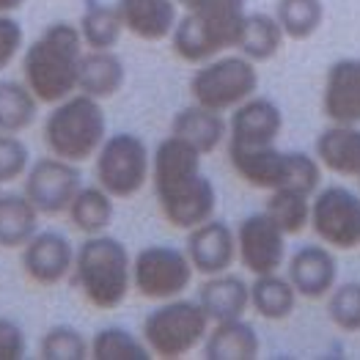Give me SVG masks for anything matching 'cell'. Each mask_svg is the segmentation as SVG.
<instances>
[{
	"mask_svg": "<svg viewBox=\"0 0 360 360\" xmlns=\"http://www.w3.org/2000/svg\"><path fill=\"white\" fill-rule=\"evenodd\" d=\"M30 168V151L17 135L0 132V184L25 176Z\"/></svg>",
	"mask_w": 360,
	"mask_h": 360,
	"instance_id": "d590c367",
	"label": "cell"
},
{
	"mask_svg": "<svg viewBox=\"0 0 360 360\" xmlns=\"http://www.w3.org/2000/svg\"><path fill=\"white\" fill-rule=\"evenodd\" d=\"M184 8L171 33V47L187 63L217 58L237 47L245 22V0H176Z\"/></svg>",
	"mask_w": 360,
	"mask_h": 360,
	"instance_id": "3957f363",
	"label": "cell"
},
{
	"mask_svg": "<svg viewBox=\"0 0 360 360\" xmlns=\"http://www.w3.org/2000/svg\"><path fill=\"white\" fill-rule=\"evenodd\" d=\"M39 214L25 193H0V248H25L39 231Z\"/></svg>",
	"mask_w": 360,
	"mask_h": 360,
	"instance_id": "d4e9b609",
	"label": "cell"
},
{
	"mask_svg": "<svg viewBox=\"0 0 360 360\" xmlns=\"http://www.w3.org/2000/svg\"><path fill=\"white\" fill-rule=\"evenodd\" d=\"M210 322L198 300H162V305H157L143 319V341L157 358H184L198 344H204Z\"/></svg>",
	"mask_w": 360,
	"mask_h": 360,
	"instance_id": "52a82bcc",
	"label": "cell"
},
{
	"mask_svg": "<svg viewBox=\"0 0 360 360\" xmlns=\"http://www.w3.org/2000/svg\"><path fill=\"white\" fill-rule=\"evenodd\" d=\"M28 0H0V14H14L25 6Z\"/></svg>",
	"mask_w": 360,
	"mask_h": 360,
	"instance_id": "f35d334b",
	"label": "cell"
},
{
	"mask_svg": "<svg viewBox=\"0 0 360 360\" xmlns=\"http://www.w3.org/2000/svg\"><path fill=\"white\" fill-rule=\"evenodd\" d=\"M127 80L124 60L113 50H86L80 58V75H77V91L94 96L99 102L116 96Z\"/></svg>",
	"mask_w": 360,
	"mask_h": 360,
	"instance_id": "7402d4cb",
	"label": "cell"
},
{
	"mask_svg": "<svg viewBox=\"0 0 360 360\" xmlns=\"http://www.w3.org/2000/svg\"><path fill=\"white\" fill-rule=\"evenodd\" d=\"M316 160L338 176H360V124H330L316 138Z\"/></svg>",
	"mask_w": 360,
	"mask_h": 360,
	"instance_id": "ffe728a7",
	"label": "cell"
},
{
	"mask_svg": "<svg viewBox=\"0 0 360 360\" xmlns=\"http://www.w3.org/2000/svg\"><path fill=\"white\" fill-rule=\"evenodd\" d=\"M105 138H108V119L102 102L80 91L53 105L44 121V143L50 154L69 160L75 165H83L86 160L96 157Z\"/></svg>",
	"mask_w": 360,
	"mask_h": 360,
	"instance_id": "5b68a950",
	"label": "cell"
},
{
	"mask_svg": "<svg viewBox=\"0 0 360 360\" xmlns=\"http://www.w3.org/2000/svg\"><path fill=\"white\" fill-rule=\"evenodd\" d=\"M328 316L344 333H360V283H341L333 286L328 295Z\"/></svg>",
	"mask_w": 360,
	"mask_h": 360,
	"instance_id": "e575fe53",
	"label": "cell"
},
{
	"mask_svg": "<svg viewBox=\"0 0 360 360\" xmlns=\"http://www.w3.org/2000/svg\"><path fill=\"white\" fill-rule=\"evenodd\" d=\"M124 30L143 41L168 39L179 22V3L176 0H116Z\"/></svg>",
	"mask_w": 360,
	"mask_h": 360,
	"instance_id": "d6986e66",
	"label": "cell"
},
{
	"mask_svg": "<svg viewBox=\"0 0 360 360\" xmlns=\"http://www.w3.org/2000/svg\"><path fill=\"white\" fill-rule=\"evenodd\" d=\"M171 132L184 138L187 143H193L201 154H210L229 138V121L223 119L220 110H212L204 105H190L174 116Z\"/></svg>",
	"mask_w": 360,
	"mask_h": 360,
	"instance_id": "603a6c76",
	"label": "cell"
},
{
	"mask_svg": "<svg viewBox=\"0 0 360 360\" xmlns=\"http://www.w3.org/2000/svg\"><path fill=\"white\" fill-rule=\"evenodd\" d=\"M237 259L253 275H270L283 267L286 234L267 212L248 214L237 226Z\"/></svg>",
	"mask_w": 360,
	"mask_h": 360,
	"instance_id": "4fadbf2b",
	"label": "cell"
},
{
	"mask_svg": "<svg viewBox=\"0 0 360 360\" xmlns=\"http://www.w3.org/2000/svg\"><path fill=\"white\" fill-rule=\"evenodd\" d=\"M193 272L184 250L171 245H146L132 259V289L146 300H174L190 286Z\"/></svg>",
	"mask_w": 360,
	"mask_h": 360,
	"instance_id": "30bf717a",
	"label": "cell"
},
{
	"mask_svg": "<svg viewBox=\"0 0 360 360\" xmlns=\"http://www.w3.org/2000/svg\"><path fill=\"white\" fill-rule=\"evenodd\" d=\"M201 151L179 135L160 141L151 154V184L162 217L181 231L207 223L217 210V190L201 174Z\"/></svg>",
	"mask_w": 360,
	"mask_h": 360,
	"instance_id": "6da1fadb",
	"label": "cell"
},
{
	"mask_svg": "<svg viewBox=\"0 0 360 360\" xmlns=\"http://www.w3.org/2000/svg\"><path fill=\"white\" fill-rule=\"evenodd\" d=\"M283 129V113L267 96H250L234 108L229 119V149L270 146Z\"/></svg>",
	"mask_w": 360,
	"mask_h": 360,
	"instance_id": "9a60e30c",
	"label": "cell"
},
{
	"mask_svg": "<svg viewBox=\"0 0 360 360\" xmlns=\"http://www.w3.org/2000/svg\"><path fill=\"white\" fill-rule=\"evenodd\" d=\"M229 162L234 174L256 190L295 187V190L314 195L322 181V165L316 157L302 154V151H281L275 143L250 146V149H229Z\"/></svg>",
	"mask_w": 360,
	"mask_h": 360,
	"instance_id": "8992f818",
	"label": "cell"
},
{
	"mask_svg": "<svg viewBox=\"0 0 360 360\" xmlns=\"http://www.w3.org/2000/svg\"><path fill=\"white\" fill-rule=\"evenodd\" d=\"M286 278L305 300H322L328 297L338 278V262L333 256V248L322 245H302L289 259Z\"/></svg>",
	"mask_w": 360,
	"mask_h": 360,
	"instance_id": "e0dca14e",
	"label": "cell"
},
{
	"mask_svg": "<svg viewBox=\"0 0 360 360\" xmlns=\"http://www.w3.org/2000/svg\"><path fill=\"white\" fill-rule=\"evenodd\" d=\"M322 113L333 124H360V58H341L328 69Z\"/></svg>",
	"mask_w": 360,
	"mask_h": 360,
	"instance_id": "ac0fdd59",
	"label": "cell"
},
{
	"mask_svg": "<svg viewBox=\"0 0 360 360\" xmlns=\"http://www.w3.org/2000/svg\"><path fill=\"white\" fill-rule=\"evenodd\" d=\"M184 253H187L193 270L201 275L229 272L237 262V234L229 223L210 217L207 223L187 231Z\"/></svg>",
	"mask_w": 360,
	"mask_h": 360,
	"instance_id": "5bb4252c",
	"label": "cell"
},
{
	"mask_svg": "<svg viewBox=\"0 0 360 360\" xmlns=\"http://www.w3.org/2000/svg\"><path fill=\"white\" fill-rule=\"evenodd\" d=\"M275 20L283 28L286 39L305 41L325 22V3L322 0H278Z\"/></svg>",
	"mask_w": 360,
	"mask_h": 360,
	"instance_id": "1f68e13d",
	"label": "cell"
},
{
	"mask_svg": "<svg viewBox=\"0 0 360 360\" xmlns=\"http://www.w3.org/2000/svg\"><path fill=\"white\" fill-rule=\"evenodd\" d=\"M39 358L44 360H86L91 358V341H86L80 330L72 325H56L41 335Z\"/></svg>",
	"mask_w": 360,
	"mask_h": 360,
	"instance_id": "836d02e7",
	"label": "cell"
},
{
	"mask_svg": "<svg viewBox=\"0 0 360 360\" xmlns=\"http://www.w3.org/2000/svg\"><path fill=\"white\" fill-rule=\"evenodd\" d=\"M80 168L60 157H39L25 171V195L41 214L69 212L75 195L80 193Z\"/></svg>",
	"mask_w": 360,
	"mask_h": 360,
	"instance_id": "7c38bea8",
	"label": "cell"
},
{
	"mask_svg": "<svg viewBox=\"0 0 360 360\" xmlns=\"http://www.w3.org/2000/svg\"><path fill=\"white\" fill-rule=\"evenodd\" d=\"M256 91H259V72H256V63L245 56L204 60L201 69H195V75L190 77L193 102L220 113L234 110Z\"/></svg>",
	"mask_w": 360,
	"mask_h": 360,
	"instance_id": "9c48e42d",
	"label": "cell"
},
{
	"mask_svg": "<svg viewBox=\"0 0 360 360\" xmlns=\"http://www.w3.org/2000/svg\"><path fill=\"white\" fill-rule=\"evenodd\" d=\"M28 352V341L22 328L14 319L0 316V360H22Z\"/></svg>",
	"mask_w": 360,
	"mask_h": 360,
	"instance_id": "74e56055",
	"label": "cell"
},
{
	"mask_svg": "<svg viewBox=\"0 0 360 360\" xmlns=\"http://www.w3.org/2000/svg\"><path fill=\"white\" fill-rule=\"evenodd\" d=\"M39 99L25 83L17 80H0V132L20 135L36 121Z\"/></svg>",
	"mask_w": 360,
	"mask_h": 360,
	"instance_id": "f546056e",
	"label": "cell"
},
{
	"mask_svg": "<svg viewBox=\"0 0 360 360\" xmlns=\"http://www.w3.org/2000/svg\"><path fill=\"white\" fill-rule=\"evenodd\" d=\"M94 160L96 184L113 198H132L151 179V151L135 132L108 135Z\"/></svg>",
	"mask_w": 360,
	"mask_h": 360,
	"instance_id": "ba28073f",
	"label": "cell"
},
{
	"mask_svg": "<svg viewBox=\"0 0 360 360\" xmlns=\"http://www.w3.org/2000/svg\"><path fill=\"white\" fill-rule=\"evenodd\" d=\"M113 195L108 190H102L99 184L94 187H80V193L75 195L72 207H69V220L77 231H83L86 237L91 234H105V229L113 223Z\"/></svg>",
	"mask_w": 360,
	"mask_h": 360,
	"instance_id": "83f0119b",
	"label": "cell"
},
{
	"mask_svg": "<svg viewBox=\"0 0 360 360\" xmlns=\"http://www.w3.org/2000/svg\"><path fill=\"white\" fill-rule=\"evenodd\" d=\"M75 267V248L58 231H36L22 248V270L39 286H56Z\"/></svg>",
	"mask_w": 360,
	"mask_h": 360,
	"instance_id": "2e32d148",
	"label": "cell"
},
{
	"mask_svg": "<svg viewBox=\"0 0 360 360\" xmlns=\"http://www.w3.org/2000/svg\"><path fill=\"white\" fill-rule=\"evenodd\" d=\"M259 349H262L259 335L242 316L214 322V328L204 338L207 360H253L259 358Z\"/></svg>",
	"mask_w": 360,
	"mask_h": 360,
	"instance_id": "cb8c5ba5",
	"label": "cell"
},
{
	"mask_svg": "<svg viewBox=\"0 0 360 360\" xmlns=\"http://www.w3.org/2000/svg\"><path fill=\"white\" fill-rule=\"evenodd\" d=\"M83 47L86 44L77 25L53 22L25 50L22 77L41 105H58L77 91L80 58L86 53Z\"/></svg>",
	"mask_w": 360,
	"mask_h": 360,
	"instance_id": "7a4b0ae2",
	"label": "cell"
},
{
	"mask_svg": "<svg viewBox=\"0 0 360 360\" xmlns=\"http://www.w3.org/2000/svg\"><path fill=\"white\" fill-rule=\"evenodd\" d=\"M358 184H360V176H358Z\"/></svg>",
	"mask_w": 360,
	"mask_h": 360,
	"instance_id": "ab89813d",
	"label": "cell"
},
{
	"mask_svg": "<svg viewBox=\"0 0 360 360\" xmlns=\"http://www.w3.org/2000/svg\"><path fill=\"white\" fill-rule=\"evenodd\" d=\"M264 212L281 226L286 237H295L311 226V195L295 187H278L270 190Z\"/></svg>",
	"mask_w": 360,
	"mask_h": 360,
	"instance_id": "4dcf8cb0",
	"label": "cell"
},
{
	"mask_svg": "<svg viewBox=\"0 0 360 360\" xmlns=\"http://www.w3.org/2000/svg\"><path fill=\"white\" fill-rule=\"evenodd\" d=\"M22 47H25L22 25L11 14H0V72L11 66V60L20 56Z\"/></svg>",
	"mask_w": 360,
	"mask_h": 360,
	"instance_id": "8d00e7d4",
	"label": "cell"
},
{
	"mask_svg": "<svg viewBox=\"0 0 360 360\" xmlns=\"http://www.w3.org/2000/svg\"><path fill=\"white\" fill-rule=\"evenodd\" d=\"M311 229L333 250L360 248V195L341 184L314 193Z\"/></svg>",
	"mask_w": 360,
	"mask_h": 360,
	"instance_id": "8fae6325",
	"label": "cell"
},
{
	"mask_svg": "<svg viewBox=\"0 0 360 360\" xmlns=\"http://www.w3.org/2000/svg\"><path fill=\"white\" fill-rule=\"evenodd\" d=\"M283 39H286V33L278 25L275 14L256 11V14H245L237 50H240V56H245L253 63H264L281 53Z\"/></svg>",
	"mask_w": 360,
	"mask_h": 360,
	"instance_id": "4316f807",
	"label": "cell"
},
{
	"mask_svg": "<svg viewBox=\"0 0 360 360\" xmlns=\"http://www.w3.org/2000/svg\"><path fill=\"white\" fill-rule=\"evenodd\" d=\"M77 28H80L86 50H113L119 44L121 33H124V22H121L116 6L89 0Z\"/></svg>",
	"mask_w": 360,
	"mask_h": 360,
	"instance_id": "f1b7e54d",
	"label": "cell"
},
{
	"mask_svg": "<svg viewBox=\"0 0 360 360\" xmlns=\"http://www.w3.org/2000/svg\"><path fill=\"white\" fill-rule=\"evenodd\" d=\"M198 302L212 322L240 319L250 308V286L240 275H231V272L207 275V281L198 289Z\"/></svg>",
	"mask_w": 360,
	"mask_h": 360,
	"instance_id": "44dd1931",
	"label": "cell"
},
{
	"mask_svg": "<svg viewBox=\"0 0 360 360\" xmlns=\"http://www.w3.org/2000/svg\"><path fill=\"white\" fill-rule=\"evenodd\" d=\"M297 289L292 286L289 278L270 272V275H256V281L250 283V308L267 319V322H281L289 319L295 314L297 305Z\"/></svg>",
	"mask_w": 360,
	"mask_h": 360,
	"instance_id": "484cf974",
	"label": "cell"
},
{
	"mask_svg": "<svg viewBox=\"0 0 360 360\" xmlns=\"http://www.w3.org/2000/svg\"><path fill=\"white\" fill-rule=\"evenodd\" d=\"M94 360H149L151 349L143 338L132 335L124 328H102L91 338Z\"/></svg>",
	"mask_w": 360,
	"mask_h": 360,
	"instance_id": "d6a6232c",
	"label": "cell"
},
{
	"mask_svg": "<svg viewBox=\"0 0 360 360\" xmlns=\"http://www.w3.org/2000/svg\"><path fill=\"white\" fill-rule=\"evenodd\" d=\"M75 286L83 297L102 311L119 308L132 289V259L116 237L91 234L75 250Z\"/></svg>",
	"mask_w": 360,
	"mask_h": 360,
	"instance_id": "277c9868",
	"label": "cell"
}]
</instances>
